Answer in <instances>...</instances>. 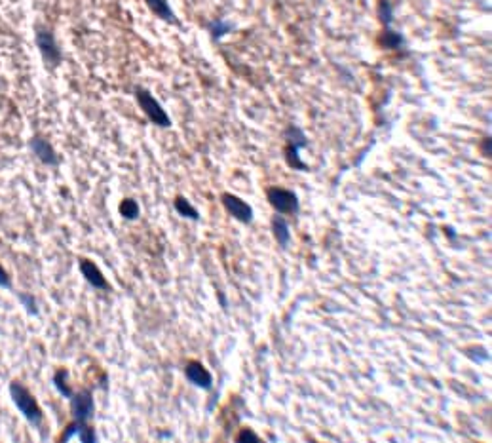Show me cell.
I'll return each mask as SVG.
<instances>
[{"label":"cell","instance_id":"15","mask_svg":"<svg viewBox=\"0 0 492 443\" xmlns=\"http://www.w3.org/2000/svg\"><path fill=\"white\" fill-rule=\"evenodd\" d=\"M174 208L180 217L190 219V221H200V211H198V209L190 204V200H187L185 196H177V198H175Z\"/></svg>","mask_w":492,"mask_h":443},{"label":"cell","instance_id":"23","mask_svg":"<svg viewBox=\"0 0 492 443\" xmlns=\"http://www.w3.org/2000/svg\"><path fill=\"white\" fill-rule=\"evenodd\" d=\"M0 287L2 290H12V276L8 274V270L0 264Z\"/></svg>","mask_w":492,"mask_h":443},{"label":"cell","instance_id":"12","mask_svg":"<svg viewBox=\"0 0 492 443\" xmlns=\"http://www.w3.org/2000/svg\"><path fill=\"white\" fill-rule=\"evenodd\" d=\"M272 234L276 238V242L282 246V248H287L289 242H291V230H289V223L285 221L282 215L277 213L272 217Z\"/></svg>","mask_w":492,"mask_h":443},{"label":"cell","instance_id":"20","mask_svg":"<svg viewBox=\"0 0 492 443\" xmlns=\"http://www.w3.org/2000/svg\"><path fill=\"white\" fill-rule=\"evenodd\" d=\"M378 17H380L382 25L390 27L394 21V6L390 0H378Z\"/></svg>","mask_w":492,"mask_h":443},{"label":"cell","instance_id":"19","mask_svg":"<svg viewBox=\"0 0 492 443\" xmlns=\"http://www.w3.org/2000/svg\"><path fill=\"white\" fill-rule=\"evenodd\" d=\"M118 211L128 221H135V219H139V215H141V208H139L137 200H133V198H124V200L120 202Z\"/></svg>","mask_w":492,"mask_h":443},{"label":"cell","instance_id":"14","mask_svg":"<svg viewBox=\"0 0 492 443\" xmlns=\"http://www.w3.org/2000/svg\"><path fill=\"white\" fill-rule=\"evenodd\" d=\"M284 137H285V145H291V147H297V149H305V147H308V139H306V133L298 128V126L295 124H289L287 128H285L284 132Z\"/></svg>","mask_w":492,"mask_h":443},{"label":"cell","instance_id":"6","mask_svg":"<svg viewBox=\"0 0 492 443\" xmlns=\"http://www.w3.org/2000/svg\"><path fill=\"white\" fill-rule=\"evenodd\" d=\"M221 204L222 208H224V211H226L232 219H236V221L243 223V225H249V223L253 221V215H255L253 213V208H251L247 202L242 200L240 196H236V194L222 193Z\"/></svg>","mask_w":492,"mask_h":443},{"label":"cell","instance_id":"8","mask_svg":"<svg viewBox=\"0 0 492 443\" xmlns=\"http://www.w3.org/2000/svg\"><path fill=\"white\" fill-rule=\"evenodd\" d=\"M185 375H187L188 382H192L194 386L201 388V390H211L213 388V377L208 371V367L203 366L201 361L190 360L185 366Z\"/></svg>","mask_w":492,"mask_h":443},{"label":"cell","instance_id":"7","mask_svg":"<svg viewBox=\"0 0 492 443\" xmlns=\"http://www.w3.org/2000/svg\"><path fill=\"white\" fill-rule=\"evenodd\" d=\"M29 149H31V153L35 154L44 166L56 167L61 164V158H59V154L56 153L54 145H52L46 137H42V135H33L31 141H29Z\"/></svg>","mask_w":492,"mask_h":443},{"label":"cell","instance_id":"13","mask_svg":"<svg viewBox=\"0 0 492 443\" xmlns=\"http://www.w3.org/2000/svg\"><path fill=\"white\" fill-rule=\"evenodd\" d=\"M300 149L291 145H285V164L291 167V170H297V172H310V166L306 164L305 160L300 158Z\"/></svg>","mask_w":492,"mask_h":443},{"label":"cell","instance_id":"3","mask_svg":"<svg viewBox=\"0 0 492 443\" xmlns=\"http://www.w3.org/2000/svg\"><path fill=\"white\" fill-rule=\"evenodd\" d=\"M135 99L141 111L145 112V117L158 128H169L171 126V118L166 112V109L162 107L158 99L146 90V88H135Z\"/></svg>","mask_w":492,"mask_h":443},{"label":"cell","instance_id":"9","mask_svg":"<svg viewBox=\"0 0 492 443\" xmlns=\"http://www.w3.org/2000/svg\"><path fill=\"white\" fill-rule=\"evenodd\" d=\"M78 437L82 443H95L98 442V436H95V430L91 428L88 423H82V421H72V423L65 428V432L59 437V442L67 443L70 440Z\"/></svg>","mask_w":492,"mask_h":443},{"label":"cell","instance_id":"21","mask_svg":"<svg viewBox=\"0 0 492 443\" xmlns=\"http://www.w3.org/2000/svg\"><path fill=\"white\" fill-rule=\"evenodd\" d=\"M17 301H20L21 306H23L31 316H38V306H36V299L33 297V293L17 291Z\"/></svg>","mask_w":492,"mask_h":443},{"label":"cell","instance_id":"11","mask_svg":"<svg viewBox=\"0 0 492 443\" xmlns=\"http://www.w3.org/2000/svg\"><path fill=\"white\" fill-rule=\"evenodd\" d=\"M145 4L146 8L151 10V14H153L154 17L166 21L169 25H180L179 17H177V14L174 12V8L169 6L167 0H145Z\"/></svg>","mask_w":492,"mask_h":443},{"label":"cell","instance_id":"2","mask_svg":"<svg viewBox=\"0 0 492 443\" xmlns=\"http://www.w3.org/2000/svg\"><path fill=\"white\" fill-rule=\"evenodd\" d=\"M35 42H36V48H38V52H40L44 65H46L49 70H56L63 63V52L61 48H59V44H57L54 31H52L49 27H46V25L36 23Z\"/></svg>","mask_w":492,"mask_h":443},{"label":"cell","instance_id":"16","mask_svg":"<svg viewBox=\"0 0 492 443\" xmlns=\"http://www.w3.org/2000/svg\"><path fill=\"white\" fill-rule=\"evenodd\" d=\"M378 42H380L382 48L386 50H401L405 46V38H403L401 33L392 31L390 27H384V33L380 35Z\"/></svg>","mask_w":492,"mask_h":443},{"label":"cell","instance_id":"5","mask_svg":"<svg viewBox=\"0 0 492 443\" xmlns=\"http://www.w3.org/2000/svg\"><path fill=\"white\" fill-rule=\"evenodd\" d=\"M70 402V413L75 421H82L88 423L93 413H95V403H93V396L88 388H82L78 392H72L69 398Z\"/></svg>","mask_w":492,"mask_h":443},{"label":"cell","instance_id":"22","mask_svg":"<svg viewBox=\"0 0 492 443\" xmlns=\"http://www.w3.org/2000/svg\"><path fill=\"white\" fill-rule=\"evenodd\" d=\"M236 442H261V436L251 428H242L236 436Z\"/></svg>","mask_w":492,"mask_h":443},{"label":"cell","instance_id":"17","mask_svg":"<svg viewBox=\"0 0 492 443\" xmlns=\"http://www.w3.org/2000/svg\"><path fill=\"white\" fill-rule=\"evenodd\" d=\"M52 382H54V386H56V390L63 398L69 400L70 396H72V388H70L69 384V371H67V369H63V367L61 369H57L56 373H54V377H52Z\"/></svg>","mask_w":492,"mask_h":443},{"label":"cell","instance_id":"4","mask_svg":"<svg viewBox=\"0 0 492 443\" xmlns=\"http://www.w3.org/2000/svg\"><path fill=\"white\" fill-rule=\"evenodd\" d=\"M266 200H268V204L274 208V211L279 215H295L298 213V208H300L297 193H293L289 188H266Z\"/></svg>","mask_w":492,"mask_h":443},{"label":"cell","instance_id":"18","mask_svg":"<svg viewBox=\"0 0 492 443\" xmlns=\"http://www.w3.org/2000/svg\"><path fill=\"white\" fill-rule=\"evenodd\" d=\"M232 29H234V25L229 23L226 20H213L208 23V31L213 40H221V38H224Z\"/></svg>","mask_w":492,"mask_h":443},{"label":"cell","instance_id":"1","mask_svg":"<svg viewBox=\"0 0 492 443\" xmlns=\"http://www.w3.org/2000/svg\"><path fill=\"white\" fill-rule=\"evenodd\" d=\"M8 390H10L12 402H14L17 411L23 415V419H25L31 426L40 428L42 423H44V413H42L40 403L36 402L33 392H31L25 384H21L20 381L10 382V388H8Z\"/></svg>","mask_w":492,"mask_h":443},{"label":"cell","instance_id":"10","mask_svg":"<svg viewBox=\"0 0 492 443\" xmlns=\"http://www.w3.org/2000/svg\"><path fill=\"white\" fill-rule=\"evenodd\" d=\"M78 266H80V272H82V276L86 278V282L90 285H93L95 290H111L107 278L103 276L101 269H99L93 261H90V259H80Z\"/></svg>","mask_w":492,"mask_h":443},{"label":"cell","instance_id":"24","mask_svg":"<svg viewBox=\"0 0 492 443\" xmlns=\"http://www.w3.org/2000/svg\"><path fill=\"white\" fill-rule=\"evenodd\" d=\"M481 154H483V156H489V158H491V154H492V141H491V137H483V141H481Z\"/></svg>","mask_w":492,"mask_h":443}]
</instances>
